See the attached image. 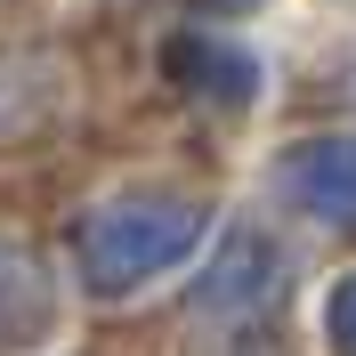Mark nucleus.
<instances>
[{
    "label": "nucleus",
    "instance_id": "nucleus-3",
    "mask_svg": "<svg viewBox=\"0 0 356 356\" xmlns=\"http://www.w3.org/2000/svg\"><path fill=\"white\" fill-rule=\"evenodd\" d=\"M275 275H284V251L243 227V235H227L219 259L202 267L195 300H202L211 316H243V308H267V300H275Z\"/></svg>",
    "mask_w": 356,
    "mask_h": 356
},
{
    "label": "nucleus",
    "instance_id": "nucleus-4",
    "mask_svg": "<svg viewBox=\"0 0 356 356\" xmlns=\"http://www.w3.org/2000/svg\"><path fill=\"white\" fill-rule=\"evenodd\" d=\"M170 81L195 89V97H219V106H251L259 65H251V49L219 41V33H178L170 41Z\"/></svg>",
    "mask_w": 356,
    "mask_h": 356
},
{
    "label": "nucleus",
    "instance_id": "nucleus-7",
    "mask_svg": "<svg viewBox=\"0 0 356 356\" xmlns=\"http://www.w3.org/2000/svg\"><path fill=\"white\" fill-rule=\"evenodd\" d=\"M211 8H251V0H211Z\"/></svg>",
    "mask_w": 356,
    "mask_h": 356
},
{
    "label": "nucleus",
    "instance_id": "nucleus-2",
    "mask_svg": "<svg viewBox=\"0 0 356 356\" xmlns=\"http://www.w3.org/2000/svg\"><path fill=\"white\" fill-rule=\"evenodd\" d=\"M275 186H284L291 211L356 227V138H300L275 170Z\"/></svg>",
    "mask_w": 356,
    "mask_h": 356
},
{
    "label": "nucleus",
    "instance_id": "nucleus-6",
    "mask_svg": "<svg viewBox=\"0 0 356 356\" xmlns=\"http://www.w3.org/2000/svg\"><path fill=\"white\" fill-rule=\"evenodd\" d=\"M324 340H332L340 356H356V275H340L332 300H324Z\"/></svg>",
    "mask_w": 356,
    "mask_h": 356
},
{
    "label": "nucleus",
    "instance_id": "nucleus-5",
    "mask_svg": "<svg viewBox=\"0 0 356 356\" xmlns=\"http://www.w3.org/2000/svg\"><path fill=\"white\" fill-rule=\"evenodd\" d=\"M49 316H57V284H49V267L33 259L24 243L0 235V356L8 348H33L49 332Z\"/></svg>",
    "mask_w": 356,
    "mask_h": 356
},
{
    "label": "nucleus",
    "instance_id": "nucleus-1",
    "mask_svg": "<svg viewBox=\"0 0 356 356\" xmlns=\"http://www.w3.org/2000/svg\"><path fill=\"white\" fill-rule=\"evenodd\" d=\"M202 243V202L170 195V186H146V195H113L81 219V275L89 291H130L162 267H178Z\"/></svg>",
    "mask_w": 356,
    "mask_h": 356
}]
</instances>
